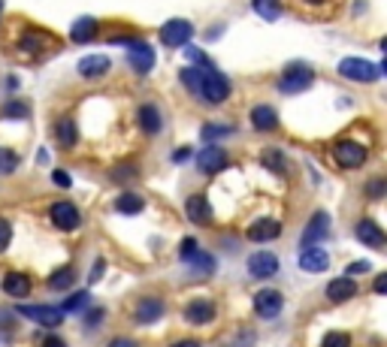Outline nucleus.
I'll list each match as a JSON object with an SVG mask.
<instances>
[{"label":"nucleus","instance_id":"obj_44","mask_svg":"<svg viewBox=\"0 0 387 347\" xmlns=\"http://www.w3.org/2000/svg\"><path fill=\"white\" fill-rule=\"evenodd\" d=\"M375 293H387V275H384V272L375 278Z\"/></svg>","mask_w":387,"mask_h":347},{"label":"nucleus","instance_id":"obj_47","mask_svg":"<svg viewBox=\"0 0 387 347\" xmlns=\"http://www.w3.org/2000/svg\"><path fill=\"white\" fill-rule=\"evenodd\" d=\"M37 160L43 163V167H48V160H52V157H48V151H46V148H39V151H37Z\"/></svg>","mask_w":387,"mask_h":347},{"label":"nucleus","instance_id":"obj_16","mask_svg":"<svg viewBox=\"0 0 387 347\" xmlns=\"http://www.w3.org/2000/svg\"><path fill=\"white\" fill-rule=\"evenodd\" d=\"M354 293H357V284L351 281V275L336 278V281H330V284H327V299L336 302V305H342V302L354 299Z\"/></svg>","mask_w":387,"mask_h":347},{"label":"nucleus","instance_id":"obj_8","mask_svg":"<svg viewBox=\"0 0 387 347\" xmlns=\"http://www.w3.org/2000/svg\"><path fill=\"white\" fill-rule=\"evenodd\" d=\"M48 218H52V224L57 229H64V233H70V229H76L82 224V214L73 203H55L52 209H48Z\"/></svg>","mask_w":387,"mask_h":347},{"label":"nucleus","instance_id":"obj_26","mask_svg":"<svg viewBox=\"0 0 387 347\" xmlns=\"http://www.w3.org/2000/svg\"><path fill=\"white\" fill-rule=\"evenodd\" d=\"M260 160H263V167L273 169L276 176H285L287 172V157L282 151H276V148H267V151L260 154Z\"/></svg>","mask_w":387,"mask_h":347},{"label":"nucleus","instance_id":"obj_36","mask_svg":"<svg viewBox=\"0 0 387 347\" xmlns=\"http://www.w3.org/2000/svg\"><path fill=\"white\" fill-rule=\"evenodd\" d=\"M109 178L112 181H134L136 178V167H115L109 172Z\"/></svg>","mask_w":387,"mask_h":347},{"label":"nucleus","instance_id":"obj_9","mask_svg":"<svg viewBox=\"0 0 387 347\" xmlns=\"http://www.w3.org/2000/svg\"><path fill=\"white\" fill-rule=\"evenodd\" d=\"M127 64L134 67L139 76H145V73H152L154 67V52H152V46H145L143 39H134V43L127 46Z\"/></svg>","mask_w":387,"mask_h":347},{"label":"nucleus","instance_id":"obj_11","mask_svg":"<svg viewBox=\"0 0 387 347\" xmlns=\"http://www.w3.org/2000/svg\"><path fill=\"white\" fill-rule=\"evenodd\" d=\"M197 167H200V172H206V176H212V172L224 169V167H227V154H224V148H218V145H206L203 151H197Z\"/></svg>","mask_w":387,"mask_h":347},{"label":"nucleus","instance_id":"obj_43","mask_svg":"<svg viewBox=\"0 0 387 347\" xmlns=\"http://www.w3.org/2000/svg\"><path fill=\"white\" fill-rule=\"evenodd\" d=\"M109 347H139L136 341H130V338H112Z\"/></svg>","mask_w":387,"mask_h":347},{"label":"nucleus","instance_id":"obj_50","mask_svg":"<svg viewBox=\"0 0 387 347\" xmlns=\"http://www.w3.org/2000/svg\"><path fill=\"white\" fill-rule=\"evenodd\" d=\"M306 3H324V0H306Z\"/></svg>","mask_w":387,"mask_h":347},{"label":"nucleus","instance_id":"obj_27","mask_svg":"<svg viewBox=\"0 0 387 347\" xmlns=\"http://www.w3.org/2000/svg\"><path fill=\"white\" fill-rule=\"evenodd\" d=\"M115 209H118L121 214H139L145 209V200L139 194H121L118 203H115Z\"/></svg>","mask_w":387,"mask_h":347},{"label":"nucleus","instance_id":"obj_7","mask_svg":"<svg viewBox=\"0 0 387 347\" xmlns=\"http://www.w3.org/2000/svg\"><path fill=\"white\" fill-rule=\"evenodd\" d=\"M282 308H285V299L278 290H260L254 296V314L263 320H276L282 314Z\"/></svg>","mask_w":387,"mask_h":347},{"label":"nucleus","instance_id":"obj_45","mask_svg":"<svg viewBox=\"0 0 387 347\" xmlns=\"http://www.w3.org/2000/svg\"><path fill=\"white\" fill-rule=\"evenodd\" d=\"M188 157H191V148H179V151L172 154V160H176V163H182V160H188Z\"/></svg>","mask_w":387,"mask_h":347},{"label":"nucleus","instance_id":"obj_24","mask_svg":"<svg viewBox=\"0 0 387 347\" xmlns=\"http://www.w3.org/2000/svg\"><path fill=\"white\" fill-rule=\"evenodd\" d=\"M94 34H97V19H91V15H82V19H76L70 28L73 43H91Z\"/></svg>","mask_w":387,"mask_h":347},{"label":"nucleus","instance_id":"obj_49","mask_svg":"<svg viewBox=\"0 0 387 347\" xmlns=\"http://www.w3.org/2000/svg\"><path fill=\"white\" fill-rule=\"evenodd\" d=\"M172 347H203L200 341H179V344H172Z\"/></svg>","mask_w":387,"mask_h":347},{"label":"nucleus","instance_id":"obj_13","mask_svg":"<svg viewBox=\"0 0 387 347\" xmlns=\"http://www.w3.org/2000/svg\"><path fill=\"white\" fill-rule=\"evenodd\" d=\"M278 236H282V224H278L276 218H260V221H254V224L249 227L251 242H276Z\"/></svg>","mask_w":387,"mask_h":347},{"label":"nucleus","instance_id":"obj_37","mask_svg":"<svg viewBox=\"0 0 387 347\" xmlns=\"http://www.w3.org/2000/svg\"><path fill=\"white\" fill-rule=\"evenodd\" d=\"M384 178H372V181H369V185H366V196H372V200H381V196H384Z\"/></svg>","mask_w":387,"mask_h":347},{"label":"nucleus","instance_id":"obj_48","mask_svg":"<svg viewBox=\"0 0 387 347\" xmlns=\"http://www.w3.org/2000/svg\"><path fill=\"white\" fill-rule=\"evenodd\" d=\"M100 320H103V311H100V308H97V311H91V314H88V323H100Z\"/></svg>","mask_w":387,"mask_h":347},{"label":"nucleus","instance_id":"obj_41","mask_svg":"<svg viewBox=\"0 0 387 347\" xmlns=\"http://www.w3.org/2000/svg\"><path fill=\"white\" fill-rule=\"evenodd\" d=\"M103 272H106V260H97L94 269H91V275H88V284H97V281L103 278Z\"/></svg>","mask_w":387,"mask_h":347},{"label":"nucleus","instance_id":"obj_51","mask_svg":"<svg viewBox=\"0 0 387 347\" xmlns=\"http://www.w3.org/2000/svg\"><path fill=\"white\" fill-rule=\"evenodd\" d=\"M0 10H3V3H0Z\"/></svg>","mask_w":387,"mask_h":347},{"label":"nucleus","instance_id":"obj_10","mask_svg":"<svg viewBox=\"0 0 387 347\" xmlns=\"http://www.w3.org/2000/svg\"><path fill=\"white\" fill-rule=\"evenodd\" d=\"M327 236H330V214H327V212H315V214H312V221L306 224V229H303V245L312 247V245L324 242Z\"/></svg>","mask_w":387,"mask_h":347},{"label":"nucleus","instance_id":"obj_39","mask_svg":"<svg viewBox=\"0 0 387 347\" xmlns=\"http://www.w3.org/2000/svg\"><path fill=\"white\" fill-rule=\"evenodd\" d=\"M52 181H55V187H61V191L73 187V181H70V176H67L64 169H55V172H52Z\"/></svg>","mask_w":387,"mask_h":347},{"label":"nucleus","instance_id":"obj_32","mask_svg":"<svg viewBox=\"0 0 387 347\" xmlns=\"http://www.w3.org/2000/svg\"><path fill=\"white\" fill-rule=\"evenodd\" d=\"M28 112H30V106L24 103V100H10V103L3 106V109H0V115H3V118H10V121L28 118Z\"/></svg>","mask_w":387,"mask_h":347},{"label":"nucleus","instance_id":"obj_23","mask_svg":"<svg viewBox=\"0 0 387 347\" xmlns=\"http://www.w3.org/2000/svg\"><path fill=\"white\" fill-rule=\"evenodd\" d=\"M354 233H357V238L363 245H369V247H381L384 245V229L375 224V221H360L357 224V229H354Z\"/></svg>","mask_w":387,"mask_h":347},{"label":"nucleus","instance_id":"obj_38","mask_svg":"<svg viewBox=\"0 0 387 347\" xmlns=\"http://www.w3.org/2000/svg\"><path fill=\"white\" fill-rule=\"evenodd\" d=\"M10 242H12V227H10V221L0 218V251H6Z\"/></svg>","mask_w":387,"mask_h":347},{"label":"nucleus","instance_id":"obj_2","mask_svg":"<svg viewBox=\"0 0 387 347\" xmlns=\"http://www.w3.org/2000/svg\"><path fill=\"white\" fill-rule=\"evenodd\" d=\"M312 82H315V70L306 67V64H291L278 79V91L282 94H303V91L312 88Z\"/></svg>","mask_w":387,"mask_h":347},{"label":"nucleus","instance_id":"obj_21","mask_svg":"<svg viewBox=\"0 0 387 347\" xmlns=\"http://www.w3.org/2000/svg\"><path fill=\"white\" fill-rule=\"evenodd\" d=\"M136 323H154V320L163 317V302L161 299H139L136 302V311H134Z\"/></svg>","mask_w":387,"mask_h":347},{"label":"nucleus","instance_id":"obj_17","mask_svg":"<svg viewBox=\"0 0 387 347\" xmlns=\"http://www.w3.org/2000/svg\"><path fill=\"white\" fill-rule=\"evenodd\" d=\"M3 293L12 299H24L30 293V278L24 272H6L3 275Z\"/></svg>","mask_w":387,"mask_h":347},{"label":"nucleus","instance_id":"obj_3","mask_svg":"<svg viewBox=\"0 0 387 347\" xmlns=\"http://www.w3.org/2000/svg\"><path fill=\"white\" fill-rule=\"evenodd\" d=\"M336 70L351 82H375L378 76H381V67L372 64V61H366V57H342Z\"/></svg>","mask_w":387,"mask_h":347},{"label":"nucleus","instance_id":"obj_33","mask_svg":"<svg viewBox=\"0 0 387 347\" xmlns=\"http://www.w3.org/2000/svg\"><path fill=\"white\" fill-rule=\"evenodd\" d=\"M233 133V127L230 124H206V127L200 130V139H206V142H215L218 136H230Z\"/></svg>","mask_w":387,"mask_h":347},{"label":"nucleus","instance_id":"obj_14","mask_svg":"<svg viewBox=\"0 0 387 347\" xmlns=\"http://www.w3.org/2000/svg\"><path fill=\"white\" fill-rule=\"evenodd\" d=\"M300 269L303 272H327L330 269V254L312 245V247H306V251L300 254Z\"/></svg>","mask_w":387,"mask_h":347},{"label":"nucleus","instance_id":"obj_25","mask_svg":"<svg viewBox=\"0 0 387 347\" xmlns=\"http://www.w3.org/2000/svg\"><path fill=\"white\" fill-rule=\"evenodd\" d=\"M55 139H57L61 148L76 145V124H73V118H57L55 121Z\"/></svg>","mask_w":387,"mask_h":347},{"label":"nucleus","instance_id":"obj_15","mask_svg":"<svg viewBox=\"0 0 387 347\" xmlns=\"http://www.w3.org/2000/svg\"><path fill=\"white\" fill-rule=\"evenodd\" d=\"M185 320L194 326H203V323H212L215 320V305H212L209 299H197L185 308Z\"/></svg>","mask_w":387,"mask_h":347},{"label":"nucleus","instance_id":"obj_4","mask_svg":"<svg viewBox=\"0 0 387 347\" xmlns=\"http://www.w3.org/2000/svg\"><path fill=\"white\" fill-rule=\"evenodd\" d=\"M194 37V24L185 19H170L161 28V43L167 48H185V43H191Z\"/></svg>","mask_w":387,"mask_h":347},{"label":"nucleus","instance_id":"obj_31","mask_svg":"<svg viewBox=\"0 0 387 347\" xmlns=\"http://www.w3.org/2000/svg\"><path fill=\"white\" fill-rule=\"evenodd\" d=\"M185 263L191 266V272H200V275H209V272L215 269V260H212V254H200V251H194V257L185 260Z\"/></svg>","mask_w":387,"mask_h":347},{"label":"nucleus","instance_id":"obj_12","mask_svg":"<svg viewBox=\"0 0 387 347\" xmlns=\"http://www.w3.org/2000/svg\"><path fill=\"white\" fill-rule=\"evenodd\" d=\"M249 272L254 278H273L278 272V257L269 251H258L249 257Z\"/></svg>","mask_w":387,"mask_h":347},{"label":"nucleus","instance_id":"obj_22","mask_svg":"<svg viewBox=\"0 0 387 347\" xmlns=\"http://www.w3.org/2000/svg\"><path fill=\"white\" fill-rule=\"evenodd\" d=\"M109 73V57L103 55H88L79 61V76L85 79H97V76H106Z\"/></svg>","mask_w":387,"mask_h":347},{"label":"nucleus","instance_id":"obj_46","mask_svg":"<svg viewBox=\"0 0 387 347\" xmlns=\"http://www.w3.org/2000/svg\"><path fill=\"white\" fill-rule=\"evenodd\" d=\"M43 347H67V344H64L61 338H55V335H52V338H46V341H43Z\"/></svg>","mask_w":387,"mask_h":347},{"label":"nucleus","instance_id":"obj_34","mask_svg":"<svg viewBox=\"0 0 387 347\" xmlns=\"http://www.w3.org/2000/svg\"><path fill=\"white\" fill-rule=\"evenodd\" d=\"M19 154L10 151V148H0V176H10V172H15V167H19Z\"/></svg>","mask_w":387,"mask_h":347},{"label":"nucleus","instance_id":"obj_1","mask_svg":"<svg viewBox=\"0 0 387 347\" xmlns=\"http://www.w3.org/2000/svg\"><path fill=\"white\" fill-rule=\"evenodd\" d=\"M179 79H182V85L191 91V94L203 97L206 103H224L230 97L227 76H221V73L206 61V57L197 61V67H185L182 73H179Z\"/></svg>","mask_w":387,"mask_h":347},{"label":"nucleus","instance_id":"obj_5","mask_svg":"<svg viewBox=\"0 0 387 347\" xmlns=\"http://www.w3.org/2000/svg\"><path fill=\"white\" fill-rule=\"evenodd\" d=\"M366 148L363 145H357V142H351V139H342V142H336L333 145V160L339 163L342 169H357V167H363L366 163Z\"/></svg>","mask_w":387,"mask_h":347},{"label":"nucleus","instance_id":"obj_42","mask_svg":"<svg viewBox=\"0 0 387 347\" xmlns=\"http://www.w3.org/2000/svg\"><path fill=\"white\" fill-rule=\"evenodd\" d=\"M360 272H369V263L363 260V263H351L348 266V275H360Z\"/></svg>","mask_w":387,"mask_h":347},{"label":"nucleus","instance_id":"obj_28","mask_svg":"<svg viewBox=\"0 0 387 347\" xmlns=\"http://www.w3.org/2000/svg\"><path fill=\"white\" fill-rule=\"evenodd\" d=\"M251 6H254V12L267 21H276L278 15H282V3H278V0H251Z\"/></svg>","mask_w":387,"mask_h":347},{"label":"nucleus","instance_id":"obj_6","mask_svg":"<svg viewBox=\"0 0 387 347\" xmlns=\"http://www.w3.org/2000/svg\"><path fill=\"white\" fill-rule=\"evenodd\" d=\"M19 314L46 329H55L64 323V311L55 308V305H19Z\"/></svg>","mask_w":387,"mask_h":347},{"label":"nucleus","instance_id":"obj_30","mask_svg":"<svg viewBox=\"0 0 387 347\" xmlns=\"http://www.w3.org/2000/svg\"><path fill=\"white\" fill-rule=\"evenodd\" d=\"M88 302H91V296H88V290H76L67 302L61 305V311H64V314H82V311L88 308Z\"/></svg>","mask_w":387,"mask_h":347},{"label":"nucleus","instance_id":"obj_18","mask_svg":"<svg viewBox=\"0 0 387 347\" xmlns=\"http://www.w3.org/2000/svg\"><path fill=\"white\" fill-rule=\"evenodd\" d=\"M251 127L260 130V133H273L278 127V115L273 106H254L251 109Z\"/></svg>","mask_w":387,"mask_h":347},{"label":"nucleus","instance_id":"obj_29","mask_svg":"<svg viewBox=\"0 0 387 347\" xmlns=\"http://www.w3.org/2000/svg\"><path fill=\"white\" fill-rule=\"evenodd\" d=\"M73 281H76V272L70 266H64V269L48 275V287H52V290H67V287H73Z\"/></svg>","mask_w":387,"mask_h":347},{"label":"nucleus","instance_id":"obj_19","mask_svg":"<svg viewBox=\"0 0 387 347\" xmlns=\"http://www.w3.org/2000/svg\"><path fill=\"white\" fill-rule=\"evenodd\" d=\"M188 218L194 221V224H200V227H209L212 224V205H209V200H206V196H191V200H188Z\"/></svg>","mask_w":387,"mask_h":347},{"label":"nucleus","instance_id":"obj_20","mask_svg":"<svg viewBox=\"0 0 387 347\" xmlns=\"http://www.w3.org/2000/svg\"><path fill=\"white\" fill-rule=\"evenodd\" d=\"M139 127L145 130L148 136H158L161 133V127H163V118H161V109L158 106H152V103H145V106H139Z\"/></svg>","mask_w":387,"mask_h":347},{"label":"nucleus","instance_id":"obj_40","mask_svg":"<svg viewBox=\"0 0 387 347\" xmlns=\"http://www.w3.org/2000/svg\"><path fill=\"white\" fill-rule=\"evenodd\" d=\"M194 251H197V242H194V238H185L182 247H179V257H182V260H191Z\"/></svg>","mask_w":387,"mask_h":347},{"label":"nucleus","instance_id":"obj_35","mask_svg":"<svg viewBox=\"0 0 387 347\" xmlns=\"http://www.w3.org/2000/svg\"><path fill=\"white\" fill-rule=\"evenodd\" d=\"M321 347H351V335L348 332H327Z\"/></svg>","mask_w":387,"mask_h":347}]
</instances>
